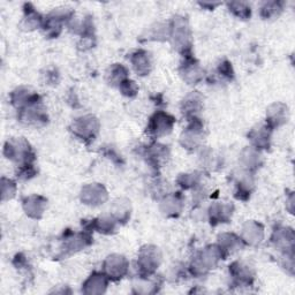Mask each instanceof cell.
Returning a JSON list of instances; mask_svg holds the SVG:
<instances>
[{
    "mask_svg": "<svg viewBox=\"0 0 295 295\" xmlns=\"http://www.w3.org/2000/svg\"><path fill=\"white\" fill-rule=\"evenodd\" d=\"M172 123V118H170L168 115L158 114L156 115V119L152 120L151 130L156 134H165L171 130Z\"/></svg>",
    "mask_w": 295,
    "mask_h": 295,
    "instance_id": "6da1fadb",
    "label": "cell"
}]
</instances>
